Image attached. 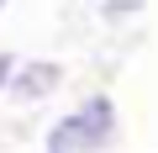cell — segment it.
Masks as SVG:
<instances>
[{"label": "cell", "instance_id": "3", "mask_svg": "<svg viewBox=\"0 0 158 153\" xmlns=\"http://www.w3.org/2000/svg\"><path fill=\"white\" fill-rule=\"evenodd\" d=\"M148 0H95V21L100 27H127V21H142Z\"/></svg>", "mask_w": 158, "mask_h": 153}, {"label": "cell", "instance_id": "4", "mask_svg": "<svg viewBox=\"0 0 158 153\" xmlns=\"http://www.w3.org/2000/svg\"><path fill=\"white\" fill-rule=\"evenodd\" d=\"M16 58H21V53L0 48V95H6V85H11V69H16Z\"/></svg>", "mask_w": 158, "mask_h": 153}, {"label": "cell", "instance_id": "5", "mask_svg": "<svg viewBox=\"0 0 158 153\" xmlns=\"http://www.w3.org/2000/svg\"><path fill=\"white\" fill-rule=\"evenodd\" d=\"M6 6H11V0H0V16H6Z\"/></svg>", "mask_w": 158, "mask_h": 153}, {"label": "cell", "instance_id": "1", "mask_svg": "<svg viewBox=\"0 0 158 153\" xmlns=\"http://www.w3.org/2000/svg\"><path fill=\"white\" fill-rule=\"evenodd\" d=\"M121 106L111 90H85L63 116L42 127V153H116Z\"/></svg>", "mask_w": 158, "mask_h": 153}, {"label": "cell", "instance_id": "2", "mask_svg": "<svg viewBox=\"0 0 158 153\" xmlns=\"http://www.w3.org/2000/svg\"><path fill=\"white\" fill-rule=\"evenodd\" d=\"M63 79H69V69H63L58 58H16L11 85H6V100H16V106H42V100H53V95L63 90Z\"/></svg>", "mask_w": 158, "mask_h": 153}]
</instances>
